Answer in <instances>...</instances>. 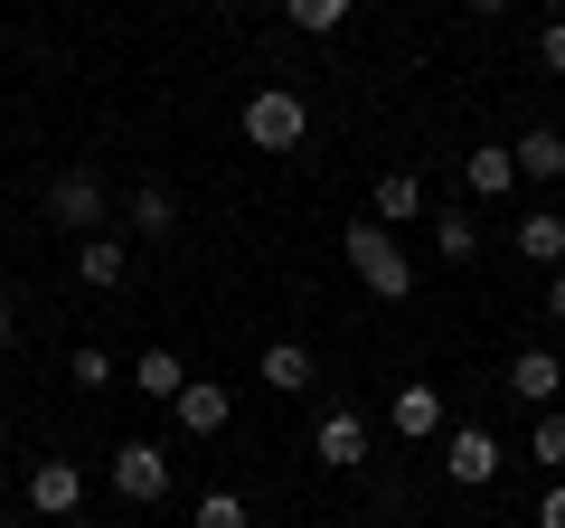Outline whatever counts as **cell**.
Returning a JSON list of instances; mask_svg holds the SVG:
<instances>
[{"mask_svg":"<svg viewBox=\"0 0 565 528\" xmlns=\"http://www.w3.org/2000/svg\"><path fill=\"white\" fill-rule=\"evenodd\" d=\"M537 311H546V330H565V264L546 274V293H537Z\"/></svg>","mask_w":565,"mask_h":528,"instance_id":"cell-25","label":"cell"},{"mask_svg":"<svg viewBox=\"0 0 565 528\" xmlns=\"http://www.w3.org/2000/svg\"><path fill=\"white\" fill-rule=\"evenodd\" d=\"M255 378L274 387V397H302V387L321 378V359H311L302 340H264V349H255Z\"/></svg>","mask_w":565,"mask_h":528,"instance_id":"cell-11","label":"cell"},{"mask_svg":"<svg viewBox=\"0 0 565 528\" xmlns=\"http://www.w3.org/2000/svg\"><path fill=\"white\" fill-rule=\"evenodd\" d=\"M47 218L66 226V236H104V218H114V189H104V170H57L47 180Z\"/></svg>","mask_w":565,"mask_h":528,"instance_id":"cell-3","label":"cell"},{"mask_svg":"<svg viewBox=\"0 0 565 528\" xmlns=\"http://www.w3.org/2000/svg\"><path fill=\"white\" fill-rule=\"evenodd\" d=\"M386 425H396L405 444H434V434L452 425V406H444V387H434V378H405V387H396V406H386Z\"/></svg>","mask_w":565,"mask_h":528,"instance_id":"cell-8","label":"cell"},{"mask_svg":"<svg viewBox=\"0 0 565 528\" xmlns=\"http://www.w3.org/2000/svg\"><path fill=\"white\" fill-rule=\"evenodd\" d=\"M434 255L471 264V255H481V218H471V208H434Z\"/></svg>","mask_w":565,"mask_h":528,"instance_id":"cell-19","label":"cell"},{"mask_svg":"<svg viewBox=\"0 0 565 528\" xmlns=\"http://www.w3.org/2000/svg\"><path fill=\"white\" fill-rule=\"evenodd\" d=\"M462 189H471V199H509V189H519L509 142H471V151H462Z\"/></svg>","mask_w":565,"mask_h":528,"instance_id":"cell-15","label":"cell"},{"mask_svg":"<svg viewBox=\"0 0 565 528\" xmlns=\"http://www.w3.org/2000/svg\"><path fill=\"white\" fill-rule=\"evenodd\" d=\"M509 161H519V180L556 189V180H565V133H556V123H527L519 142H509Z\"/></svg>","mask_w":565,"mask_h":528,"instance_id":"cell-13","label":"cell"},{"mask_svg":"<svg viewBox=\"0 0 565 528\" xmlns=\"http://www.w3.org/2000/svg\"><path fill=\"white\" fill-rule=\"evenodd\" d=\"M367 218H377V226H415L424 218V180H415V170H386L377 199H367Z\"/></svg>","mask_w":565,"mask_h":528,"instance_id":"cell-16","label":"cell"},{"mask_svg":"<svg viewBox=\"0 0 565 528\" xmlns=\"http://www.w3.org/2000/svg\"><path fill=\"white\" fill-rule=\"evenodd\" d=\"M519 255L546 264V274L565 264V218H556V208H527V218H519Z\"/></svg>","mask_w":565,"mask_h":528,"instance_id":"cell-18","label":"cell"},{"mask_svg":"<svg viewBox=\"0 0 565 528\" xmlns=\"http://www.w3.org/2000/svg\"><path fill=\"white\" fill-rule=\"evenodd\" d=\"M189 387V368H180V349H141L132 359V397H151V406H170Z\"/></svg>","mask_w":565,"mask_h":528,"instance_id":"cell-17","label":"cell"},{"mask_svg":"<svg viewBox=\"0 0 565 528\" xmlns=\"http://www.w3.org/2000/svg\"><path fill=\"white\" fill-rule=\"evenodd\" d=\"M199 528H245V490H199Z\"/></svg>","mask_w":565,"mask_h":528,"instance_id":"cell-23","label":"cell"},{"mask_svg":"<svg viewBox=\"0 0 565 528\" xmlns=\"http://www.w3.org/2000/svg\"><path fill=\"white\" fill-rule=\"evenodd\" d=\"M537 66H546V76H565V10L537 29Z\"/></svg>","mask_w":565,"mask_h":528,"instance_id":"cell-24","label":"cell"},{"mask_svg":"<svg viewBox=\"0 0 565 528\" xmlns=\"http://www.w3.org/2000/svg\"><path fill=\"white\" fill-rule=\"evenodd\" d=\"M122 226H132L141 245H161L170 226H180V199H170L161 180H132V199H122Z\"/></svg>","mask_w":565,"mask_h":528,"instance_id":"cell-14","label":"cell"},{"mask_svg":"<svg viewBox=\"0 0 565 528\" xmlns=\"http://www.w3.org/2000/svg\"><path fill=\"white\" fill-rule=\"evenodd\" d=\"M340 255H349V274H359V284L377 293V303H405V293H415V255L396 245V226H377V218H349Z\"/></svg>","mask_w":565,"mask_h":528,"instance_id":"cell-1","label":"cell"},{"mask_svg":"<svg viewBox=\"0 0 565 528\" xmlns=\"http://www.w3.org/2000/svg\"><path fill=\"white\" fill-rule=\"evenodd\" d=\"M500 387L519 397V406L546 415V406H556V387H565V359H556V349H509V378Z\"/></svg>","mask_w":565,"mask_h":528,"instance_id":"cell-10","label":"cell"},{"mask_svg":"<svg viewBox=\"0 0 565 528\" xmlns=\"http://www.w3.org/2000/svg\"><path fill=\"white\" fill-rule=\"evenodd\" d=\"M170 415H180V434H226L236 425V387L226 378H189L180 397H170Z\"/></svg>","mask_w":565,"mask_h":528,"instance_id":"cell-9","label":"cell"},{"mask_svg":"<svg viewBox=\"0 0 565 528\" xmlns=\"http://www.w3.org/2000/svg\"><path fill=\"white\" fill-rule=\"evenodd\" d=\"M104 482H114V500H132V509L170 500V444H151V434H132V444H114V463H104Z\"/></svg>","mask_w":565,"mask_h":528,"instance_id":"cell-4","label":"cell"},{"mask_svg":"<svg viewBox=\"0 0 565 528\" xmlns=\"http://www.w3.org/2000/svg\"><path fill=\"white\" fill-rule=\"evenodd\" d=\"M462 10L471 20H509V0H462Z\"/></svg>","mask_w":565,"mask_h":528,"instance_id":"cell-27","label":"cell"},{"mask_svg":"<svg viewBox=\"0 0 565 528\" xmlns=\"http://www.w3.org/2000/svg\"><path fill=\"white\" fill-rule=\"evenodd\" d=\"M66 387H85V397H95V387H114V349H66Z\"/></svg>","mask_w":565,"mask_h":528,"instance_id":"cell-22","label":"cell"},{"mask_svg":"<svg viewBox=\"0 0 565 528\" xmlns=\"http://www.w3.org/2000/svg\"><path fill=\"white\" fill-rule=\"evenodd\" d=\"M509 472V444L490 425H444V482H462V490H490Z\"/></svg>","mask_w":565,"mask_h":528,"instance_id":"cell-5","label":"cell"},{"mask_svg":"<svg viewBox=\"0 0 565 528\" xmlns=\"http://www.w3.org/2000/svg\"><path fill=\"white\" fill-rule=\"evenodd\" d=\"M122 274H132V245H122L114 226H104V236H76V284L85 293H114Z\"/></svg>","mask_w":565,"mask_h":528,"instance_id":"cell-12","label":"cell"},{"mask_svg":"<svg viewBox=\"0 0 565 528\" xmlns=\"http://www.w3.org/2000/svg\"><path fill=\"white\" fill-rule=\"evenodd\" d=\"M349 10H359V0H282V20H292V29H311V39H330V29H340Z\"/></svg>","mask_w":565,"mask_h":528,"instance_id":"cell-20","label":"cell"},{"mask_svg":"<svg viewBox=\"0 0 565 528\" xmlns=\"http://www.w3.org/2000/svg\"><path fill=\"white\" fill-rule=\"evenodd\" d=\"M537 528H565V482H546V500H537Z\"/></svg>","mask_w":565,"mask_h":528,"instance_id":"cell-26","label":"cell"},{"mask_svg":"<svg viewBox=\"0 0 565 528\" xmlns=\"http://www.w3.org/2000/svg\"><path fill=\"white\" fill-rule=\"evenodd\" d=\"M29 509L39 519H85V463L76 453H39L29 463Z\"/></svg>","mask_w":565,"mask_h":528,"instance_id":"cell-6","label":"cell"},{"mask_svg":"<svg viewBox=\"0 0 565 528\" xmlns=\"http://www.w3.org/2000/svg\"><path fill=\"white\" fill-rule=\"evenodd\" d=\"M311 463H321V472H359L367 463V415L359 406H330L321 425H311Z\"/></svg>","mask_w":565,"mask_h":528,"instance_id":"cell-7","label":"cell"},{"mask_svg":"<svg viewBox=\"0 0 565 528\" xmlns=\"http://www.w3.org/2000/svg\"><path fill=\"white\" fill-rule=\"evenodd\" d=\"M10 330H20V303H10V293H0V349H10Z\"/></svg>","mask_w":565,"mask_h":528,"instance_id":"cell-28","label":"cell"},{"mask_svg":"<svg viewBox=\"0 0 565 528\" xmlns=\"http://www.w3.org/2000/svg\"><path fill=\"white\" fill-rule=\"evenodd\" d=\"M245 142L255 151H302L311 142V104L292 95V85H255V95H245Z\"/></svg>","mask_w":565,"mask_h":528,"instance_id":"cell-2","label":"cell"},{"mask_svg":"<svg viewBox=\"0 0 565 528\" xmlns=\"http://www.w3.org/2000/svg\"><path fill=\"white\" fill-rule=\"evenodd\" d=\"M527 463L565 482V415H556V406H546V415H537V434H527Z\"/></svg>","mask_w":565,"mask_h":528,"instance_id":"cell-21","label":"cell"},{"mask_svg":"<svg viewBox=\"0 0 565 528\" xmlns=\"http://www.w3.org/2000/svg\"><path fill=\"white\" fill-rule=\"evenodd\" d=\"M47 528H95V519H47Z\"/></svg>","mask_w":565,"mask_h":528,"instance_id":"cell-29","label":"cell"}]
</instances>
